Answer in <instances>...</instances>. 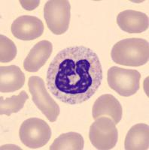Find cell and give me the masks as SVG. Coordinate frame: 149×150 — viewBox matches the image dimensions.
I'll use <instances>...</instances> for the list:
<instances>
[{
	"label": "cell",
	"mask_w": 149,
	"mask_h": 150,
	"mask_svg": "<svg viewBox=\"0 0 149 150\" xmlns=\"http://www.w3.org/2000/svg\"><path fill=\"white\" fill-rule=\"evenodd\" d=\"M115 63L125 66L139 67L149 59V45L142 38H126L117 42L111 52Z\"/></svg>",
	"instance_id": "2"
},
{
	"label": "cell",
	"mask_w": 149,
	"mask_h": 150,
	"mask_svg": "<svg viewBox=\"0 0 149 150\" xmlns=\"http://www.w3.org/2000/svg\"><path fill=\"white\" fill-rule=\"evenodd\" d=\"M20 3L26 10H34L40 3V1H20Z\"/></svg>",
	"instance_id": "17"
},
{
	"label": "cell",
	"mask_w": 149,
	"mask_h": 150,
	"mask_svg": "<svg viewBox=\"0 0 149 150\" xmlns=\"http://www.w3.org/2000/svg\"><path fill=\"white\" fill-rule=\"evenodd\" d=\"M19 137L24 145L36 149L43 147L48 143L51 137V129L45 120L30 118L21 125Z\"/></svg>",
	"instance_id": "5"
},
{
	"label": "cell",
	"mask_w": 149,
	"mask_h": 150,
	"mask_svg": "<svg viewBox=\"0 0 149 150\" xmlns=\"http://www.w3.org/2000/svg\"><path fill=\"white\" fill-rule=\"evenodd\" d=\"M29 99V96L25 91H21L17 96H13L11 98H0V114L10 116L12 113L18 112Z\"/></svg>",
	"instance_id": "15"
},
{
	"label": "cell",
	"mask_w": 149,
	"mask_h": 150,
	"mask_svg": "<svg viewBox=\"0 0 149 150\" xmlns=\"http://www.w3.org/2000/svg\"><path fill=\"white\" fill-rule=\"evenodd\" d=\"M71 5L67 0H50L44 7V17L52 33L63 35L68 30L70 23Z\"/></svg>",
	"instance_id": "4"
},
{
	"label": "cell",
	"mask_w": 149,
	"mask_h": 150,
	"mask_svg": "<svg viewBox=\"0 0 149 150\" xmlns=\"http://www.w3.org/2000/svg\"><path fill=\"white\" fill-rule=\"evenodd\" d=\"M17 47L14 43L6 36H0V62L2 63L9 62L17 56Z\"/></svg>",
	"instance_id": "16"
},
{
	"label": "cell",
	"mask_w": 149,
	"mask_h": 150,
	"mask_svg": "<svg viewBox=\"0 0 149 150\" xmlns=\"http://www.w3.org/2000/svg\"><path fill=\"white\" fill-rule=\"evenodd\" d=\"M141 74L138 71L111 67L107 74V81L111 89L119 96L130 97L135 95L140 88Z\"/></svg>",
	"instance_id": "3"
},
{
	"label": "cell",
	"mask_w": 149,
	"mask_h": 150,
	"mask_svg": "<svg viewBox=\"0 0 149 150\" xmlns=\"http://www.w3.org/2000/svg\"><path fill=\"white\" fill-rule=\"evenodd\" d=\"M25 83V75L16 65L0 68V92H13L22 88Z\"/></svg>",
	"instance_id": "12"
},
{
	"label": "cell",
	"mask_w": 149,
	"mask_h": 150,
	"mask_svg": "<svg viewBox=\"0 0 149 150\" xmlns=\"http://www.w3.org/2000/svg\"><path fill=\"white\" fill-rule=\"evenodd\" d=\"M117 23L121 30L132 34L145 32L149 26L148 15L134 10H125L120 12L117 17Z\"/></svg>",
	"instance_id": "10"
},
{
	"label": "cell",
	"mask_w": 149,
	"mask_h": 150,
	"mask_svg": "<svg viewBox=\"0 0 149 150\" xmlns=\"http://www.w3.org/2000/svg\"><path fill=\"white\" fill-rule=\"evenodd\" d=\"M12 35L22 41H33L44 33V24L38 17L23 15L17 17L11 24Z\"/></svg>",
	"instance_id": "8"
},
{
	"label": "cell",
	"mask_w": 149,
	"mask_h": 150,
	"mask_svg": "<svg viewBox=\"0 0 149 150\" xmlns=\"http://www.w3.org/2000/svg\"><path fill=\"white\" fill-rule=\"evenodd\" d=\"M89 138L92 145L99 150L113 149L118 140L116 124L109 117L97 118L91 125Z\"/></svg>",
	"instance_id": "6"
},
{
	"label": "cell",
	"mask_w": 149,
	"mask_h": 150,
	"mask_svg": "<svg viewBox=\"0 0 149 150\" xmlns=\"http://www.w3.org/2000/svg\"><path fill=\"white\" fill-rule=\"evenodd\" d=\"M28 87L36 107L51 122H54L60 114V107L47 91L45 81L41 77L32 76L28 80Z\"/></svg>",
	"instance_id": "7"
},
{
	"label": "cell",
	"mask_w": 149,
	"mask_h": 150,
	"mask_svg": "<svg viewBox=\"0 0 149 150\" xmlns=\"http://www.w3.org/2000/svg\"><path fill=\"white\" fill-rule=\"evenodd\" d=\"M53 51L49 41L43 40L36 43L24 61V68L28 72H36L45 65Z\"/></svg>",
	"instance_id": "11"
},
{
	"label": "cell",
	"mask_w": 149,
	"mask_h": 150,
	"mask_svg": "<svg viewBox=\"0 0 149 150\" xmlns=\"http://www.w3.org/2000/svg\"><path fill=\"white\" fill-rule=\"evenodd\" d=\"M149 147V127L147 124L139 123L129 130L124 140L127 150H148Z\"/></svg>",
	"instance_id": "13"
},
{
	"label": "cell",
	"mask_w": 149,
	"mask_h": 150,
	"mask_svg": "<svg viewBox=\"0 0 149 150\" xmlns=\"http://www.w3.org/2000/svg\"><path fill=\"white\" fill-rule=\"evenodd\" d=\"M103 80L99 56L84 46L60 50L48 67L46 85L51 93L64 104H80L96 92Z\"/></svg>",
	"instance_id": "1"
},
{
	"label": "cell",
	"mask_w": 149,
	"mask_h": 150,
	"mask_svg": "<svg viewBox=\"0 0 149 150\" xmlns=\"http://www.w3.org/2000/svg\"><path fill=\"white\" fill-rule=\"evenodd\" d=\"M84 138L78 133L71 131L62 134L55 139L50 146V150H82L84 149Z\"/></svg>",
	"instance_id": "14"
},
{
	"label": "cell",
	"mask_w": 149,
	"mask_h": 150,
	"mask_svg": "<svg viewBox=\"0 0 149 150\" xmlns=\"http://www.w3.org/2000/svg\"><path fill=\"white\" fill-rule=\"evenodd\" d=\"M122 107L118 100L111 94L99 96L93 106V118L96 120L101 116H108L115 124H118L122 118Z\"/></svg>",
	"instance_id": "9"
}]
</instances>
